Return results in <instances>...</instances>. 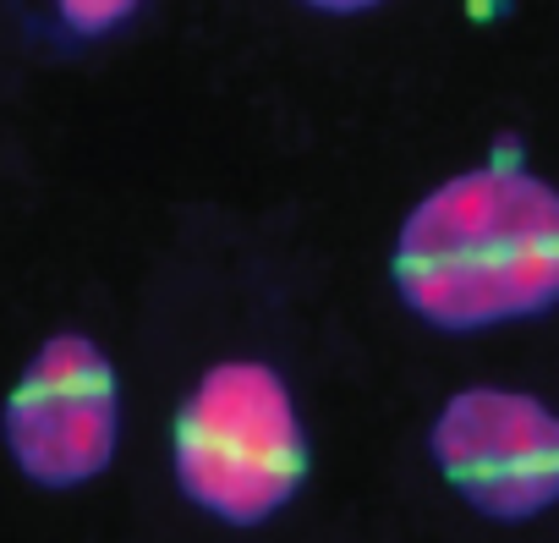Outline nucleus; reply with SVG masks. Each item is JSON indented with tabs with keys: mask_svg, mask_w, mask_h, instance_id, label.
I'll return each mask as SVG.
<instances>
[{
	"mask_svg": "<svg viewBox=\"0 0 559 543\" xmlns=\"http://www.w3.org/2000/svg\"><path fill=\"white\" fill-rule=\"evenodd\" d=\"M176 488L225 527H258L308 477V428L269 363H214L176 412Z\"/></svg>",
	"mask_w": 559,
	"mask_h": 543,
	"instance_id": "nucleus-2",
	"label": "nucleus"
},
{
	"mask_svg": "<svg viewBox=\"0 0 559 543\" xmlns=\"http://www.w3.org/2000/svg\"><path fill=\"white\" fill-rule=\"evenodd\" d=\"M390 275L433 330H488L559 303V192L515 165L439 181L401 225Z\"/></svg>",
	"mask_w": 559,
	"mask_h": 543,
	"instance_id": "nucleus-1",
	"label": "nucleus"
},
{
	"mask_svg": "<svg viewBox=\"0 0 559 543\" xmlns=\"http://www.w3.org/2000/svg\"><path fill=\"white\" fill-rule=\"evenodd\" d=\"M428 450L444 483L488 521H532L559 499V412L526 390H455Z\"/></svg>",
	"mask_w": 559,
	"mask_h": 543,
	"instance_id": "nucleus-4",
	"label": "nucleus"
},
{
	"mask_svg": "<svg viewBox=\"0 0 559 543\" xmlns=\"http://www.w3.org/2000/svg\"><path fill=\"white\" fill-rule=\"evenodd\" d=\"M17 472L39 488H78L99 477L121 439V385L99 341L61 330L50 335L0 417Z\"/></svg>",
	"mask_w": 559,
	"mask_h": 543,
	"instance_id": "nucleus-3",
	"label": "nucleus"
},
{
	"mask_svg": "<svg viewBox=\"0 0 559 543\" xmlns=\"http://www.w3.org/2000/svg\"><path fill=\"white\" fill-rule=\"evenodd\" d=\"M302 7H313V12H330V17H352V12H368V7H379V0H302Z\"/></svg>",
	"mask_w": 559,
	"mask_h": 543,
	"instance_id": "nucleus-6",
	"label": "nucleus"
},
{
	"mask_svg": "<svg viewBox=\"0 0 559 543\" xmlns=\"http://www.w3.org/2000/svg\"><path fill=\"white\" fill-rule=\"evenodd\" d=\"M143 0H56V17L78 34V39H105L116 34Z\"/></svg>",
	"mask_w": 559,
	"mask_h": 543,
	"instance_id": "nucleus-5",
	"label": "nucleus"
}]
</instances>
